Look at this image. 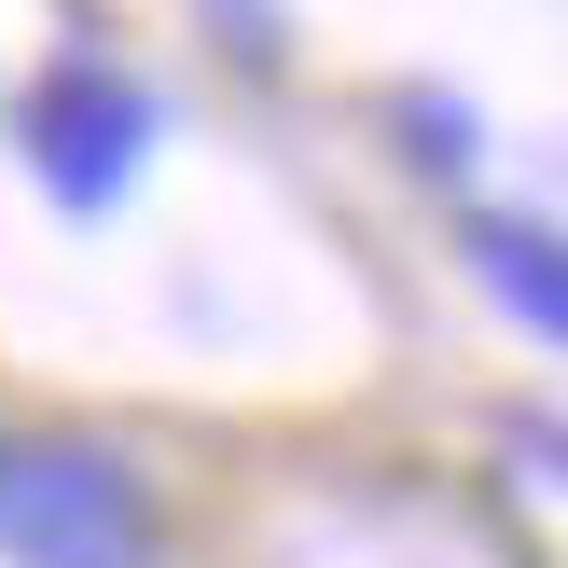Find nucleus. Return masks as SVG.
<instances>
[{
    "mask_svg": "<svg viewBox=\"0 0 568 568\" xmlns=\"http://www.w3.org/2000/svg\"><path fill=\"white\" fill-rule=\"evenodd\" d=\"M139 125H153V111H139V98H125V83H111V70H70V83H55V98H42V125H28V139H42V181L98 209V194L125 181Z\"/></svg>",
    "mask_w": 568,
    "mask_h": 568,
    "instance_id": "2",
    "label": "nucleus"
},
{
    "mask_svg": "<svg viewBox=\"0 0 568 568\" xmlns=\"http://www.w3.org/2000/svg\"><path fill=\"white\" fill-rule=\"evenodd\" d=\"M471 264H486L499 292L527 305V320H555V333H568V250L541 236V222H486V236H471Z\"/></svg>",
    "mask_w": 568,
    "mask_h": 568,
    "instance_id": "3",
    "label": "nucleus"
},
{
    "mask_svg": "<svg viewBox=\"0 0 568 568\" xmlns=\"http://www.w3.org/2000/svg\"><path fill=\"white\" fill-rule=\"evenodd\" d=\"M0 541L28 568H139V486L83 444H42V458H0Z\"/></svg>",
    "mask_w": 568,
    "mask_h": 568,
    "instance_id": "1",
    "label": "nucleus"
}]
</instances>
